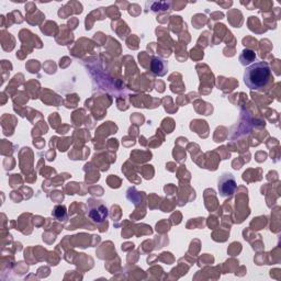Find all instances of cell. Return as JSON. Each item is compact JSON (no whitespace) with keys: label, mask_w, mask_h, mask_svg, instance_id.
Listing matches in <instances>:
<instances>
[{"label":"cell","mask_w":281,"mask_h":281,"mask_svg":"<svg viewBox=\"0 0 281 281\" xmlns=\"http://www.w3.org/2000/svg\"><path fill=\"white\" fill-rule=\"evenodd\" d=\"M271 78L269 65L265 62H257L246 67L244 81L248 88L259 90L266 87Z\"/></svg>","instance_id":"1"},{"label":"cell","mask_w":281,"mask_h":281,"mask_svg":"<svg viewBox=\"0 0 281 281\" xmlns=\"http://www.w3.org/2000/svg\"><path fill=\"white\" fill-rule=\"evenodd\" d=\"M237 187L236 180L234 178V176L232 174H228V172H225L223 174L221 178L219 180V185H218V189H219V193L221 197H231L234 194L235 190Z\"/></svg>","instance_id":"2"},{"label":"cell","mask_w":281,"mask_h":281,"mask_svg":"<svg viewBox=\"0 0 281 281\" xmlns=\"http://www.w3.org/2000/svg\"><path fill=\"white\" fill-rule=\"evenodd\" d=\"M89 218L94 222L102 223L108 218V209L102 201H93L89 205Z\"/></svg>","instance_id":"3"},{"label":"cell","mask_w":281,"mask_h":281,"mask_svg":"<svg viewBox=\"0 0 281 281\" xmlns=\"http://www.w3.org/2000/svg\"><path fill=\"white\" fill-rule=\"evenodd\" d=\"M150 71L154 75L164 76L167 72V63L161 57H153L150 62Z\"/></svg>","instance_id":"4"},{"label":"cell","mask_w":281,"mask_h":281,"mask_svg":"<svg viewBox=\"0 0 281 281\" xmlns=\"http://www.w3.org/2000/svg\"><path fill=\"white\" fill-rule=\"evenodd\" d=\"M255 59H256V53H255L254 51L248 50V49H245L243 52H242V54L240 56V62L242 65H244V66L253 63Z\"/></svg>","instance_id":"5"},{"label":"cell","mask_w":281,"mask_h":281,"mask_svg":"<svg viewBox=\"0 0 281 281\" xmlns=\"http://www.w3.org/2000/svg\"><path fill=\"white\" fill-rule=\"evenodd\" d=\"M53 217L57 221H65L67 218V210L65 206H56L53 210Z\"/></svg>","instance_id":"6"}]
</instances>
